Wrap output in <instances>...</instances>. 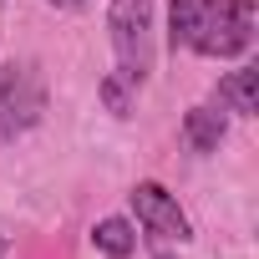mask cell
I'll return each mask as SVG.
<instances>
[{"label": "cell", "instance_id": "cell-1", "mask_svg": "<svg viewBox=\"0 0 259 259\" xmlns=\"http://www.w3.org/2000/svg\"><path fill=\"white\" fill-rule=\"evenodd\" d=\"M254 0H168V46L208 61H234L254 46Z\"/></svg>", "mask_w": 259, "mask_h": 259}, {"label": "cell", "instance_id": "cell-2", "mask_svg": "<svg viewBox=\"0 0 259 259\" xmlns=\"http://www.w3.org/2000/svg\"><path fill=\"white\" fill-rule=\"evenodd\" d=\"M153 11L158 0H107V36H112V56H117V71L127 87H143L153 76Z\"/></svg>", "mask_w": 259, "mask_h": 259}, {"label": "cell", "instance_id": "cell-3", "mask_svg": "<svg viewBox=\"0 0 259 259\" xmlns=\"http://www.w3.org/2000/svg\"><path fill=\"white\" fill-rule=\"evenodd\" d=\"M46 117V81L31 61H6L0 66V143L26 138Z\"/></svg>", "mask_w": 259, "mask_h": 259}, {"label": "cell", "instance_id": "cell-4", "mask_svg": "<svg viewBox=\"0 0 259 259\" xmlns=\"http://www.w3.org/2000/svg\"><path fill=\"white\" fill-rule=\"evenodd\" d=\"M127 203H133L138 224H143L153 239H163V244H188V239H193L188 213L178 208V198H173V193H168L158 178H143L133 193H127Z\"/></svg>", "mask_w": 259, "mask_h": 259}, {"label": "cell", "instance_id": "cell-5", "mask_svg": "<svg viewBox=\"0 0 259 259\" xmlns=\"http://www.w3.org/2000/svg\"><path fill=\"white\" fill-rule=\"evenodd\" d=\"M229 138V112L219 102H203V107H188L183 117V143L193 153H219V143Z\"/></svg>", "mask_w": 259, "mask_h": 259}, {"label": "cell", "instance_id": "cell-6", "mask_svg": "<svg viewBox=\"0 0 259 259\" xmlns=\"http://www.w3.org/2000/svg\"><path fill=\"white\" fill-rule=\"evenodd\" d=\"M213 102L234 117H254L259 112V66H239V71H224L219 87H213Z\"/></svg>", "mask_w": 259, "mask_h": 259}, {"label": "cell", "instance_id": "cell-7", "mask_svg": "<svg viewBox=\"0 0 259 259\" xmlns=\"http://www.w3.org/2000/svg\"><path fill=\"white\" fill-rule=\"evenodd\" d=\"M92 244L107 254V259H127L138 249V229L127 224V219H102L97 229H92Z\"/></svg>", "mask_w": 259, "mask_h": 259}, {"label": "cell", "instance_id": "cell-8", "mask_svg": "<svg viewBox=\"0 0 259 259\" xmlns=\"http://www.w3.org/2000/svg\"><path fill=\"white\" fill-rule=\"evenodd\" d=\"M102 102H107L117 117H127V112H133V87H127L122 76H107V81H102Z\"/></svg>", "mask_w": 259, "mask_h": 259}, {"label": "cell", "instance_id": "cell-9", "mask_svg": "<svg viewBox=\"0 0 259 259\" xmlns=\"http://www.w3.org/2000/svg\"><path fill=\"white\" fill-rule=\"evenodd\" d=\"M46 6H56V11H81L87 0H46Z\"/></svg>", "mask_w": 259, "mask_h": 259}, {"label": "cell", "instance_id": "cell-10", "mask_svg": "<svg viewBox=\"0 0 259 259\" xmlns=\"http://www.w3.org/2000/svg\"><path fill=\"white\" fill-rule=\"evenodd\" d=\"M0 254H6V234H0Z\"/></svg>", "mask_w": 259, "mask_h": 259}]
</instances>
